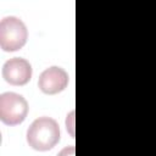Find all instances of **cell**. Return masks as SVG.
<instances>
[{
    "label": "cell",
    "mask_w": 156,
    "mask_h": 156,
    "mask_svg": "<svg viewBox=\"0 0 156 156\" xmlns=\"http://www.w3.org/2000/svg\"><path fill=\"white\" fill-rule=\"evenodd\" d=\"M2 77L11 85H24L32 78V66L22 57H13L2 66Z\"/></svg>",
    "instance_id": "277c9868"
},
{
    "label": "cell",
    "mask_w": 156,
    "mask_h": 156,
    "mask_svg": "<svg viewBox=\"0 0 156 156\" xmlns=\"http://www.w3.org/2000/svg\"><path fill=\"white\" fill-rule=\"evenodd\" d=\"M60 140L58 123L50 117H39L29 126L27 132V143L38 151L52 149Z\"/></svg>",
    "instance_id": "6da1fadb"
},
{
    "label": "cell",
    "mask_w": 156,
    "mask_h": 156,
    "mask_svg": "<svg viewBox=\"0 0 156 156\" xmlns=\"http://www.w3.org/2000/svg\"><path fill=\"white\" fill-rule=\"evenodd\" d=\"M28 32L26 24L15 16L4 17L0 22V46L4 51H17L26 44Z\"/></svg>",
    "instance_id": "7a4b0ae2"
},
{
    "label": "cell",
    "mask_w": 156,
    "mask_h": 156,
    "mask_svg": "<svg viewBox=\"0 0 156 156\" xmlns=\"http://www.w3.org/2000/svg\"><path fill=\"white\" fill-rule=\"evenodd\" d=\"M68 74L61 67H49L41 72L38 80L39 89L48 95H54L62 91L68 84Z\"/></svg>",
    "instance_id": "5b68a950"
},
{
    "label": "cell",
    "mask_w": 156,
    "mask_h": 156,
    "mask_svg": "<svg viewBox=\"0 0 156 156\" xmlns=\"http://www.w3.org/2000/svg\"><path fill=\"white\" fill-rule=\"evenodd\" d=\"M74 155H76V147H74L73 145L63 147V149L57 154V156H74Z\"/></svg>",
    "instance_id": "8992f818"
},
{
    "label": "cell",
    "mask_w": 156,
    "mask_h": 156,
    "mask_svg": "<svg viewBox=\"0 0 156 156\" xmlns=\"http://www.w3.org/2000/svg\"><path fill=\"white\" fill-rule=\"evenodd\" d=\"M28 113L27 100L17 93H4L0 95V119L7 126L22 123Z\"/></svg>",
    "instance_id": "3957f363"
}]
</instances>
